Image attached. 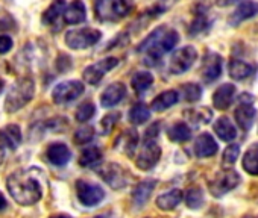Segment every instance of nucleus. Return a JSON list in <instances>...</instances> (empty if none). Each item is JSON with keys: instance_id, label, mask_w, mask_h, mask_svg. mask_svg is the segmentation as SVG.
Segmentation results:
<instances>
[{"instance_id": "nucleus-1", "label": "nucleus", "mask_w": 258, "mask_h": 218, "mask_svg": "<svg viewBox=\"0 0 258 218\" xmlns=\"http://www.w3.org/2000/svg\"><path fill=\"white\" fill-rule=\"evenodd\" d=\"M179 41V35L169 26H160L139 46L137 52L143 53L145 65H157V62L169 53Z\"/></svg>"}, {"instance_id": "nucleus-2", "label": "nucleus", "mask_w": 258, "mask_h": 218, "mask_svg": "<svg viewBox=\"0 0 258 218\" xmlns=\"http://www.w3.org/2000/svg\"><path fill=\"white\" fill-rule=\"evenodd\" d=\"M31 170H17L7 180V188L11 197L22 206L35 204L43 195L41 185Z\"/></svg>"}, {"instance_id": "nucleus-3", "label": "nucleus", "mask_w": 258, "mask_h": 218, "mask_svg": "<svg viewBox=\"0 0 258 218\" xmlns=\"http://www.w3.org/2000/svg\"><path fill=\"white\" fill-rule=\"evenodd\" d=\"M134 10L133 0H94V14L102 23L118 22Z\"/></svg>"}, {"instance_id": "nucleus-4", "label": "nucleus", "mask_w": 258, "mask_h": 218, "mask_svg": "<svg viewBox=\"0 0 258 218\" xmlns=\"http://www.w3.org/2000/svg\"><path fill=\"white\" fill-rule=\"evenodd\" d=\"M35 94V85L32 79H20L17 80L8 91L7 100H5V109L7 113H16L23 106H26Z\"/></svg>"}, {"instance_id": "nucleus-5", "label": "nucleus", "mask_w": 258, "mask_h": 218, "mask_svg": "<svg viewBox=\"0 0 258 218\" xmlns=\"http://www.w3.org/2000/svg\"><path fill=\"white\" fill-rule=\"evenodd\" d=\"M102 34L97 29L93 28H81V29H73L66 34V44L73 49V50H84L96 43H99Z\"/></svg>"}, {"instance_id": "nucleus-6", "label": "nucleus", "mask_w": 258, "mask_h": 218, "mask_svg": "<svg viewBox=\"0 0 258 218\" xmlns=\"http://www.w3.org/2000/svg\"><path fill=\"white\" fill-rule=\"evenodd\" d=\"M198 59V52L193 46L176 49L169 59V71L172 74H182L188 71Z\"/></svg>"}, {"instance_id": "nucleus-7", "label": "nucleus", "mask_w": 258, "mask_h": 218, "mask_svg": "<svg viewBox=\"0 0 258 218\" xmlns=\"http://www.w3.org/2000/svg\"><path fill=\"white\" fill-rule=\"evenodd\" d=\"M84 85L79 80H66L58 83L53 91H52V97L53 101L56 104H66L70 103L73 100H76L78 97H81L84 94Z\"/></svg>"}, {"instance_id": "nucleus-8", "label": "nucleus", "mask_w": 258, "mask_h": 218, "mask_svg": "<svg viewBox=\"0 0 258 218\" xmlns=\"http://www.w3.org/2000/svg\"><path fill=\"white\" fill-rule=\"evenodd\" d=\"M240 183V176L234 170H223L217 173L210 182V192L214 197H220L231 189H234Z\"/></svg>"}, {"instance_id": "nucleus-9", "label": "nucleus", "mask_w": 258, "mask_h": 218, "mask_svg": "<svg viewBox=\"0 0 258 218\" xmlns=\"http://www.w3.org/2000/svg\"><path fill=\"white\" fill-rule=\"evenodd\" d=\"M97 174L114 189L124 188L129 182V174L118 164H105L103 167L97 168Z\"/></svg>"}, {"instance_id": "nucleus-10", "label": "nucleus", "mask_w": 258, "mask_h": 218, "mask_svg": "<svg viewBox=\"0 0 258 218\" xmlns=\"http://www.w3.org/2000/svg\"><path fill=\"white\" fill-rule=\"evenodd\" d=\"M161 158V149L160 146L155 143V140H145V144L142 146L137 158H136V164L140 170H151L152 167L157 165V162Z\"/></svg>"}, {"instance_id": "nucleus-11", "label": "nucleus", "mask_w": 258, "mask_h": 218, "mask_svg": "<svg viewBox=\"0 0 258 218\" xmlns=\"http://www.w3.org/2000/svg\"><path fill=\"white\" fill-rule=\"evenodd\" d=\"M76 192H78L79 201L84 206H88V207L99 204L105 197V192L99 185L90 183V182H85V180H78L76 182Z\"/></svg>"}, {"instance_id": "nucleus-12", "label": "nucleus", "mask_w": 258, "mask_h": 218, "mask_svg": "<svg viewBox=\"0 0 258 218\" xmlns=\"http://www.w3.org/2000/svg\"><path fill=\"white\" fill-rule=\"evenodd\" d=\"M117 64H118L117 58H105L96 64H91L84 70V80L90 85H97L108 71L117 67Z\"/></svg>"}, {"instance_id": "nucleus-13", "label": "nucleus", "mask_w": 258, "mask_h": 218, "mask_svg": "<svg viewBox=\"0 0 258 218\" xmlns=\"http://www.w3.org/2000/svg\"><path fill=\"white\" fill-rule=\"evenodd\" d=\"M222 74V58L220 55L210 52L205 55L204 62H202V68H201V76L202 80L205 83H211L216 79H219Z\"/></svg>"}, {"instance_id": "nucleus-14", "label": "nucleus", "mask_w": 258, "mask_h": 218, "mask_svg": "<svg viewBox=\"0 0 258 218\" xmlns=\"http://www.w3.org/2000/svg\"><path fill=\"white\" fill-rule=\"evenodd\" d=\"M258 14V4L253 2V0H244V2H241L235 11L229 16L228 19V23L231 26H238L240 23L255 17Z\"/></svg>"}, {"instance_id": "nucleus-15", "label": "nucleus", "mask_w": 258, "mask_h": 218, "mask_svg": "<svg viewBox=\"0 0 258 218\" xmlns=\"http://www.w3.org/2000/svg\"><path fill=\"white\" fill-rule=\"evenodd\" d=\"M124 95H126V88L123 83L120 82L111 83L103 89L100 95V104L103 107H114L124 98Z\"/></svg>"}, {"instance_id": "nucleus-16", "label": "nucleus", "mask_w": 258, "mask_h": 218, "mask_svg": "<svg viewBox=\"0 0 258 218\" xmlns=\"http://www.w3.org/2000/svg\"><path fill=\"white\" fill-rule=\"evenodd\" d=\"M22 143V131L17 125H8L0 129V147L16 150Z\"/></svg>"}, {"instance_id": "nucleus-17", "label": "nucleus", "mask_w": 258, "mask_h": 218, "mask_svg": "<svg viewBox=\"0 0 258 218\" xmlns=\"http://www.w3.org/2000/svg\"><path fill=\"white\" fill-rule=\"evenodd\" d=\"M235 122L237 125L243 129V131H249L256 119V109L252 106V103H240V106L235 109L234 113Z\"/></svg>"}, {"instance_id": "nucleus-18", "label": "nucleus", "mask_w": 258, "mask_h": 218, "mask_svg": "<svg viewBox=\"0 0 258 218\" xmlns=\"http://www.w3.org/2000/svg\"><path fill=\"white\" fill-rule=\"evenodd\" d=\"M234 95H235V86L231 83H223L214 91L213 103L217 109H220V111H226V109H229V106L232 104Z\"/></svg>"}, {"instance_id": "nucleus-19", "label": "nucleus", "mask_w": 258, "mask_h": 218, "mask_svg": "<svg viewBox=\"0 0 258 218\" xmlns=\"http://www.w3.org/2000/svg\"><path fill=\"white\" fill-rule=\"evenodd\" d=\"M46 158L50 164L56 165V167H62L66 165L70 158H72V153L69 150V147L62 143H55V144H50L47 152H46Z\"/></svg>"}, {"instance_id": "nucleus-20", "label": "nucleus", "mask_w": 258, "mask_h": 218, "mask_svg": "<svg viewBox=\"0 0 258 218\" xmlns=\"http://www.w3.org/2000/svg\"><path fill=\"white\" fill-rule=\"evenodd\" d=\"M217 153V143L210 134H201L195 141V155L198 158H210Z\"/></svg>"}, {"instance_id": "nucleus-21", "label": "nucleus", "mask_w": 258, "mask_h": 218, "mask_svg": "<svg viewBox=\"0 0 258 218\" xmlns=\"http://www.w3.org/2000/svg\"><path fill=\"white\" fill-rule=\"evenodd\" d=\"M62 19L67 25H79V23L85 22L87 13H85V7L81 0H73V2L66 8Z\"/></svg>"}, {"instance_id": "nucleus-22", "label": "nucleus", "mask_w": 258, "mask_h": 218, "mask_svg": "<svg viewBox=\"0 0 258 218\" xmlns=\"http://www.w3.org/2000/svg\"><path fill=\"white\" fill-rule=\"evenodd\" d=\"M228 71L234 80H243V79H247L249 76L253 74L255 65L244 62V61H240V59H232L228 65Z\"/></svg>"}, {"instance_id": "nucleus-23", "label": "nucleus", "mask_w": 258, "mask_h": 218, "mask_svg": "<svg viewBox=\"0 0 258 218\" xmlns=\"http://www.w3.org/2000/svg\"><path fill=\"white\" fill-rule=\"evenodd\" d=\"M178 100H179L178 91H175V89H167V91L161 92L160 95H157V97L152 100L151 107L154 109V111H157V113H161V111H166V109H169L170 106L176 104Z\"/></svg>"}, {"instance_id": "nucleus-24", "label": "nucleus", "mask_w": 258, "mask_h": 218, "mask_svg": "<svg viewBox=\"0 0 258 218\" xmlns=\"http://www.w3.org/2000/svg\"><path fill=\"white\" fill-rule=\"evenodd\" d=\"M155 188V180L149 179V180H143L140 182L136 189H134V194H133V200H134V204L137 207H143L146 204V201L149 200L152 191Z\"/></svg>"}, {"instance_id": "nucleus-25", "label": "nucleus", "mask_w": 258, "mask_h": 218, "mask_svg": "<svg viewBox=\"0 0 258 218\" xmlns=\"http://www.w3.org/2000/svg\"><path fill=\"white\" fill-rule=\"evenodd\" d=\"M182 198H184V194L181 189H172V191L161 194L157 198V206L163 210H172L182 201Z\"/></svg>"}, {"instance_id": "nucleus-26", "label": "nucleus", "mask_w": 258, "mask_h": 218, "mask_svg": "<svg viewBox=\"0 0 258 218\" xmlns=\"http://www.w3.org/2000/svg\"><path fill=\"white\" fill-rule=\"evenodd\" d=\"M214 132L216 135L222 140V141H232L235 137H237V131H235V126L232 125V122L226 117H222L219 119L216 123H214Z\"/></svg>"}, {"instance_id": "nucleus-27", "label": "nucleus", "mask_w": 258, "mask_h": 218, "mask_svg": "<svg viewBox=\"0 0 258 218\" xmlns=\"http://www.w3.org/2000/svg\"><path fill=\"white\" fill-rule=\"evenodd\" d=\"M66 8H67V7H66V0H53L52 5L44 11L43 17H41L43 23L47 25V26L55 25V23L59 20V17L64 16Z\"/></svg>"}, {"instance_id": "nucleus-28", "label": "nucleus", "mask_w": 258, "mask_h": 218, "mask_svg": "<svg viewBox=\"0 0 258 218\" xmlns=\"http://www.w3.org/2000/svg\"><path fill=\"white\" fill-rule=\"evenodd\" d=\"M100 161H102V152L96 146H90V147L84 149L81 153V158H79L81 167H85V168H93Z\"/></svg>"}, {"instance_id": "nucleus-29", "label": "nucleus", "mask_w": 258, "mask_h": 218, "mask_svg": "<svg viewBox=\"0 0 258 218\" xmlns=\"http://www.w3.org/2000/svg\"><path fill=\"white\" fill-rule=\"evenodd\" d=\"M241 165L249 174L258 176V143L247 149V152L244 153Z\"/></svg>"}, {"instance_id": "nucleus-30", "label": "nucleus", "mask_w": 258, "mask_h": 218, "mask_svg": "<svg viewBox=\"0 0 258 218\" xmlns=\"http://www.w3.org/2000/svg\"><path fill=\"white\" fill-rule=\"evenodd\" d=\"M151 119V111L148 104L145 103H136L131 111H129V122L133 125H143Z\"/></svg>"}, {"instance_id": "nucleus-31", "label": "nucleus", "mask_w": 258, "mask_h": 218, "mask_svg": "<svg viewBox=\"0 0 258 218\" xmlns=\"http://www.w3.org/2000/svg\"><path fill=\"white\" fill-rule=\"evenodd\" d=\"M131 83H133L134 91L139 92V94H142V92L148 91V89L152 86V83H154V76H152L149 71H139V73H136V74L133 76Z\"/></svg>"}, {"instance_id": "nucleus-32", "label": "nucleus", "mask_w": 258, "mask_h": 218, "mask_svg": "<svg viewBox=\"0 0 258 218\" xmlns=\"http://www.w3.org/2000/svg\"><path fill=\"white\" fill-rule=\"evenodd\" d=\"M169 140L170 141H175V143H184V141H188L191 138V131L190 128L179 122V123H175L170 129H169Z\"/></svg>"}, {"instance_id": "nucleus-33", "label": "nucleus", "mask_w": 258, "mask_h": 218, "mask_svg": "<svg viewBox=\"0 0 258 218\" xmlns=\"http://www.w3.org/2000/svg\"><path fill=\"white\" fill-rule=\"evenodd\" d=\"M191 123L195 125H205L210 123V120L213 119V113L208 107H196V109H190L184 114Z\"/></svg>"}, {"instance_id": "nucleus-34", "label": "nucleus", "mask_w": 258, "mask_h": 218, "mask_svg": "<svg viewBox=\"0 0 258 218\" xmlns=\"http://www.w3.org/2000/svg\"><path fill=\"white\" fill-rule=\"evenodd\" d=\"M185 204L190 209H199L204 204V194L199 188H190L185 191Z\"/></svg>"}, {"instance_id": "nucleus-35", "label": "nucleus", "mask_w": 258, "mask_h": 218, "mask_svg": "<svg viewBox=\"0 0 258 218\" xmlns=\"http://www.w3.org/2000/svg\"><path fill=\"white\" fill-rule=\"evenodd\" d=\"M137 143H139L137 131L127 129V131L123 134V150H124V153H126V155L133 156L134 150L137 149Z\"/></svg>"}, {"instance_id": "nucleus-36", "label": "nucleus", "mask_w": 258, "mask_h": 218, "mask_svg": "<svg viewBox=\"0 0 258 218\" xmlns=\"http://www.w3.org/2000/svg\"><path fill=\"white\" fill-rule=\"evenodd\" d=\"M208 26H210V22L207 19L205 11H198V13H195V20L190 25V34L198 35V34L204 32Z\"/></svg>"}, {"instance_id": "nucleus-37", "label": "nucleus", "mask_w": 258, "mask_h": 218, "mask_svg": "<svg viewBox=\"0 0 258 218\" xmlns=\"http://www.w3.org/2000/svg\"><path fill=\"white\" fill-rule=\"evenodd\" d=\"M181 95L185 101H198L202 95V88L196 83H184L181 86Z\"/></svg>"}, {"instance_id": "nucleus-38", "label": "nucleus", "mask_w": 258, "mask_h": 218, "mask_svg": "<svg viewBox=\"0 0 258 218\" xmlns=\"http://www.w3.org/2000/svg\"><path fill=\"white\" fill-rule=\"evenodd\" d=\"M94 113H96L94 104H93L91 101H85V103H82V104L78 107V111H76L75 117H76L78 122L85 123V122H88L90 119H93Z\"/></svg>"}, {"instance_id": "nucleus-39", "label": "nucleus", "mask_w": 258, "mask_h": 218, "mask_svg": "<svg viewBox=\"0 0 258 218\" xmlns=\"http://www.w3.org/2000/svg\"><path fill=\"white\" fill-rule=\"evenodd\" d=\"M118 120H120V113H109V114H106L102 119V122H100L102 135H109L112 132V129L115 128Z\"/></svg>"}, {"instance_id": "nucleus-40", "label": "nucleus", "mask_w": 258, "mask_h": 218, "mask_svg": "<svg viewBox=\"0 0 258 218\" xmlns=\"http://www.w3.org/2000/svg\"><path fill=\"white\" fill-rule=\"evenodd\" d=\"M94 138V129L91 126H84L81 129L76 131L75 137H73V141L79 146H85L88 143H91Z\"/></svg>"}, {"instance_id": "nucleus-41", "label": "nucleus", "mask_w": 258, "mask_h": 218, "mask_svg": "<svg viewBox=\"0 0 258 218\" xmlns=\"http://www.w3.org/2000/svg\"><path fill=\"white\" fill-rule=\"evenodd\" d=\"M240 155V147L237 144H231L225 149L223 152V164L225 165H232Z\"/></svg>"}, {"instance_id": "nucleus-42", "label": "nucleus", "mask_w": 258, "mask_h": 218, "mask_svg": "<svg viewBox=\"0 0 258 218\" xmlns=\"http://www.w3.org/2000/svg\"><path fill=\"white\" fill-rule=\"evenodd\" d=\"M13 49V38L8 35L0 37V55H5Z\"/></svg>"}, {"instance_id": "nucleus-43", "label": "nucleus", "mask_w": 258, "mask_h": 218, "mask_svg": "<svg viewBox=\"0 0 258 218\" xmlns=\"http://www.w3.org/2000/svg\"><path fill=\"white\" fill-rule=\"evenodd\" d=\"M160 129H161V126H160L158 123H154V125L146 131L145 140H155V138L158 137V134H160Z\"/></svg>"}, {"instance_id": "nucleus-44", "label": "nucleus", "mask_w": 258, "mask_h": 218, "mask_svg": "<svg viewBox=\"0 0 258 218\" xmlns=\"http://www.w3.org/2000/svg\"><path fill=\"white\" fill-rule=\"evenodd\" d=\"M240 2V0H217V7H222V8H226V7H231L234 4Z\"/></svg>"}, {"instance_id": "nucleus-45", "label": "nucleus", "mask_w": 258, "mask_h": 218, "mask_svg": "<svg viewBox=\"0 0 258 218\" xmlns=\"http://www.w3.org/2000/svg\"><path fill=\"white\" fill-rule=\"evenodd\" d=\"M252 101H253V98L250 94H241L240 95V103H252Z\"/></svg>"}, {"instance_id": "nucleus-46", "label": "nucleus", "mask_w": 258, "mask_h": 218, "mask_svg": "<svg viewBox=\"0 0 258 218\" xmlns=\"http://www.w3.org/2000/svg\"><path fill=\"white\" fill-rule=\"evenodd\" d=\"M7 206H8V203H7V198L4 197V194H2V192H0V210H4Z\"/></svg>"}, {"instance_id": "nucleus-47", "label": "nucleus", "mask_w": 258, "mask_h": 218, "mask_svg": "<svg viewBox=\"0 0 258 218\" xmlns=\"http://www.w3.org/2000/svg\"><path fill=\"white\" fill-rule=\"evenodd\" d=\"M50 218H70L69 215H53V216H50Z\"/></svg>"}, {"instance_id": "nucleus-48", "label": "nucleus", "mask_w": 258, "mask_h": 218, "mask_svg": "<svg viewBox=\"0 0 258 218\" xmlns=\"http://www.w3.org/2000/svg\"><path fill=\"white\" fill-rule=\"evenodd\" d=\"M2 161H4V150L0 147V164H2Z\"/></svg>"}, {"instance_id": "nucleus-49", "label": "nucleus", "mask_w": 258, "mask_h": 218, "mask_svg": "<svg viewBox=\"0 0 258 218\" xmlns=\"http://www.w3.org/2000/svg\"><path fill=\"white\" fill-rule=\"evenodd\" d=\"M4 85H5V83H4V80L0 79V92H2V89H4Z\"/></svg>"}, {"instance_id": "nucleus-50", "label": "nucleus", "mask_w": 258, "mask_h": 218, "mask_svg": "<svg viewBox=\"0 0 258 218\" xmlns=\"http://www.w3.org/2000/svg\"><path fill=\"white\" fill-rule=\"evenodd\" d=\"M96 218H103V216H96Z\"/></svg>"}]
</instances>
